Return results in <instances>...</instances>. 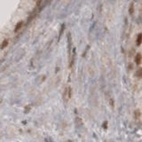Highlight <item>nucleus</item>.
<instances>
[{
	"mask_svg": "<svg viewBox=\"0 0 142 142\" xmlns=\"http://www.w3.org/2000/svg\"><path fill=\"white\" fill-rule=\"evenodd\" d=\"M142 61V55L141 53H137L135 56V62L137 65H140Z\"/></svg>",
	"mask_w": 142,
	"mask_h": 142,
	"instance_id": "obj_1",
	"label": "nucleus"
},
{
	"mask_svg": "<svg viewBox=\"0 0 142 142\" xmlns=\"http://www.w3.org/2000/svg\"><path fill=\"white\" fill-rule=\"evenodd\" d=\"M136 44L138 46H140L142 44V33H140V34L137 36V39H136Z\"/></svg>",
	"mask_w": 142,
	"mask_h": 142,
	"instance_id": "obj_2",
	"label": "nucleus"
},
{
	"mask_svg": "<svg viewBox=\"0 0 142 142\" xmlns=\"http://www.w3.org/2000/svg\"><path fill=\"white\" fill-rule=\"evenodd\" d=\"M22 25H23V21H19V22L17 23V25L15 26L14 31H15V32H18V31H19V30L21 28V27H22Z\"/></svg>",
	"mask_w": 142,
	"mask_h": 142,
	"instance_id": "obj_3",
	"label": "nucleus"
},
{
	"mask_svg": "<svg viewBox=\"0 0 142 142\" xmlns=\"http://www.w3.org/2000/svg\"><path fill=\"white\" fill-rule=\"evenodd\" d=\"M7 45H8V39H4L2 43V49H4V47H6Z\"/></svg>",
	"mask_w": 142,
	"mask_h": 142,
	"instance_id": "obj_4",
	"label": "nucleus"
},
{
	"mask_svg": "<svg viewBox=\"0 0 142 142\" xmlns=\"http://www.w3.org/2000/svg\"><path fill=\"white\" fill-rule=\"evenodd\" d=\"M130 13H131V14L133 13V4H132L131 6H130Z\"/></svg>",
	"mask_w": 142,
	"mask_h": 142,
	"instance_id": "obj_5",
	"label": "nucleus"
}]
</instances>
